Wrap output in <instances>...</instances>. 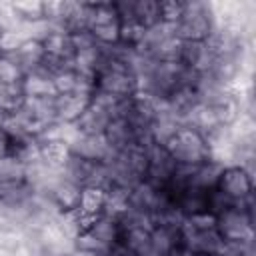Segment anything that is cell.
Masks as SVG:
<instances>
[{
	"label": "cell",
	"instance_id": "ac0fdd59",
	"mask_svg": "<svg viewBox=\"0 0 256 256\" xmlns=\"http://www.w3.org/2000/svg\"><path fill=\"white\" fill-rule=\"evenodd\" d=\"M26 92L22 88V82L18 84H0V110L6 114L18 112L26 104Z\"/></svg>",
	"mask_w": 256,
	"mask_h": 256
},
{
	"label": "cell",
	"instance_id": "8992f818",
	"mask_svg": "<svg viewBox=\"0 0 256 256\" xmlns=\"http://www.w3.org/2000/svg\"><path fill=\"white\" fill-rule=\"evenodd\" d=\"M216 188L234 204L254 196V172L238 164H226L220 172Z\"/></svg>",
	"mask_w": 256,
	"mask_h": 256
},
{
	"label": "cell",
	"instance_id": "9a60e30c",
	"mask_svg": "<svg viewBox=\"0 0 256 256\" xmlns=\"http://www.w3.org/2000/svg\"><path fill=\"white\" fill-rule=\"evenodd\" d=\"M12 58L20 64V68L24 70V74L42 68L44 62H46L44 48H42L40 40H36V38H26V40L22 42V46L12 54Z\"/></svg>",
	"mask_w": 256,
	"mask_h": 256
},
{
	"label": "cell",
	"instance_id": "cb8c5ba5",
	"mask_svg": "<svg viewBox=\"0 0 256 256\" xmlns=\"http://www.w3.org/2000/svg\"><path fill=\"white\" fill-rule=\"evenodd\" d=\"M10 148H12V140H10L8 132L4 128H0V158L8 156L10 154Z\"/></svg>",
	"mask_w": 256,
	"mask_h": 256
},
{
	"label": "cell",
	"instance_id": "ffe728a7",
	"mask_svg": "<svg viewBox=\"0 0 256 256\" xmlns=\"http://www.w3.org/2000/svg\"><path fill=\"white\" fill-rule=\"evenodd\" d=\"M16 18L20 24H32L44 20V2L42 0H22V2H10Z\"/></svg>",
	"mask_w": 256,
	"mask_h": 256
},
{
	"label": "cell",
	"instance_id": "e0dca14e",
	"mask_svg": "<svg viewBox=\"0 0 256 256\" xmlns=\"http://www.w3.org/2000/svg\"><path fill=\"white\" fill-rule=\"evenodd\" d=\"M104 204H106V190L104 188H96V186L82 188L80 202H78V212L84 218L94 220L100 214H104Z\"/></svg>",
	"mask_w": 256,
	"mask_h": 256
},
{
	"label": "cell",
	"instance_id": "d6986e66",
	"mask_svg": "<svg viewBox=\"0 0 256 256\" xmlns=\"http://www.w3.org/2000/svg\"><path fill=\"white\" fill-rule=\"evenodd\" d=\"M26 180V164L16 158L14 154H8L0 158V184H18Z\"/></svg>",
	"mask_w": 256,
	"mask_h": 256
},
{
	"label": "cell",
	"instance_id": "7a4b0ae2",
	"mask_svg": "<svg viewBox=\"0 0 256 256\" xmlns=\"http://www.w3.org/2000/svg\"><path fill=\"white\" fill-rule=\"evenodd\" d=\"M162 146L170 152V156L180 166H196V164H202L208 158H212L208 138L202 132H198L186 124H180L176 128V132Z\"/></svg>",
	"mask_w": 256,
	"mask_h": 256
},
{
	"label": "cell",
	"instance_id": "52a82bcc",
	"mask_svg": "<svg viewBox=\"0 0 256 256\" xmlns=\"http://www.w3.org/2000/svg\"><path fill=\"white\" fill-rule=\"evenodd\" d=\"M148 152V166H146V182H150L156 188H168L174 172H176V160L170 156V152L156 142H150L146 146Z\"/></svg>",
	"mask_w": 256,
	"mask_h": 256
},
{
	"label": "cell",
	"instance_id": "484cf974",
	"mask_svg": "<svg viewBox=\"0 0 256 256\" xmlns=\"http://www.w3.org/2000/svg\"><path fill=\"white\" fill-rule=\"evenodd\" d=\"M10 114H6L4 110H0V128H6V122H8Z\"/></svg>",
	"mask_w": 256,
	"mask_h": 256
},
{
	"label": "cell",
	"instance_id": "277c9868",
	"mask_svg": "<svg viewBox=\"0 0 256 256\" xmlns=\"http://www.w3.org/2000/svg\"><path fill=\"white\" fill-rule=\"evenodd\" d=\"M216 230L224 242H254V196L220 212Z\"/></svg>",
	"mask_w": 256,
	"mask_h": 256
},
{
	"label": "cell",
	"instance_id": "83f0119b",
	"mask_svg": "<svg viewBox=\"0 0 256 256\" xmlns=\"http://www.w3.org/2000/svg\"><path fill=\"white\" fill-rule=\"evenodd\" d=\"M178 256H190V254H178Z\"/></svg>",
	"mask_w": 256,
	"mask_h": 256
},
{
	"label": "cell",
	"instance_id": "4316f807",
	"mask_svg": "<svg viewBox=\"0 0 256 256\" xmlns=\"http://www.w3.org/2000/svg\"><path fill=\"white\" fill-rule=\"evenodd\" d=\"M190 256H216V254H190Z\"/></svg>",
	"mask_w": 256,
	"mask_h": 256
},
{
	"label": "cell",
	"instance_id": "8fae6325",
	"mask_svg": "<svg viewBox=\"0 0 256 256\" xmlns=\"http://www.w3.org/2000/svg\"><path fill=\"white\" fill-rule=\"evenodd\" d=\"M70 152L90 162H108L112 156V148L108 146L104 136H88L80 132L70 144Z\"/></svg>",
	"mask_w": 256,
	"mask_h": 256
},
{
	"label": "cell",
	"instance_id": "3957f363",
	"mask_svg": "<svg viewBox=\"0 0 256 256\" xmlns=\"http://www.w3.org/2000/svg\"><path fill=\"white\" fill-rule=\"evenodd\" d=\"M216 28L210 2L184 0V12L174 24V32L182 42H206Z\"/></svg>",
	"mask_w": 256,
	"mask_h": 256
},
{
	"label": "cell",
	"instance_id": "5b68a950",
	"mask_svg": "<svg viewBox=\"0 0 256 256\" xmlns=\"http://www.w3.org/2000/svg\"><path fill=\"white\" fill-rule=\"evenodd\" d=\"M86 30L100 46H114L120 42V16L114 2H90V16Z\"/></svg>",
	"mask_w": 256,
	"mask_h": 256
},
{
	"label": "cell",
	"instance_id": "ba28073f",
	"mask_svg": "<svg viewBox=\"0 0 256 256\" xmlns=\"http://www.w3.org/2000/svg\"><path fill=\"white\" fill-rule=\"evenodd\" d=\"M180 224L178 222H154V226L150 228V250L156 256L188 254L182 246Z\"/></svg>",
	"mask_w": 256,
	"mask_h": 256
},
{
	"label": "cell",
	"instance_id": "4fadbf2b",
	"mask_svg": "<svg viewBox=\"0 0 256 256\" xmlns=\"http://www.w3.org/2000/svg\"><path fill=\"white\" fill-rule=\"evenodd\" d=\"M104 140L112 148V152H120L132 144H140L134 128L124 118H112L104 130Z\"/></svg>",
	"mask_w": 256,
	"mask_h": 256
},
{
	"label": "cell",
	"instance_id": "6da1fadb",
	"mask_svg": "<svg viewBox=\"0 0 256 256\" xmlns=\"http://www.w3.org/2000/svg\"><path fill=\"white\" fill-rule=\"evenodd\" d=\"M106 166L110 174V186L130 190L132 186H136L146 178V166H148L146 146L132 144L120 152H112Z\"/></svg>",
	"mask_w": 256,
	"mask_h": 256
},
{
	"label": "cell",
	"instance_id": "2e32d148",
	"mask_svg": "<svg viewBox=\"0 0 256 256\" xmlns=\"http://www.w3.org/2000/svg\"><path fill=\"white\" fill-rule=\"evenodd\" d=\"M38 156L40 160L54 168V170H62L64 162L70 156V146L64 140H56V138H38Z\"/></svg>",
	"mask_w": 256,
	"mask_h": 256
},
{
	"label": "cell",
	"instance_id": "7c38bea8",
	"mask_svg": "<svg viewBox=\"0 0 256 256\" xmlns=\"http://www.w3.org/2000/svg\"><path fill=\"white\" fill-rule=\"evenodd\" d=\"M90 102H92V96L80 94V92L56 96L54 98V104H56V122L76 124L78 118L82 116V112L88 108Z\"/></svg>",
	"mask_w": 256,
	"mask_h": 256
},
{
	"label": "cell",
	"instance_id": "30bf717a",
	"mask_svg": "<svg viewBox=\"0 0 256 256\" xmlns=\"http://www.w3.org/2000/svg\"><path fill=\"white\" fill-rule=\"evenodd\" d=\"M178 62L190 72L204 74L214 62V54L206 42H180Z\"/></svg>",
	"mask_w": 256,
	"mask_h": 256
},
{
	"label": "cell",
	"instance_id": "5bb4252c",
	"mask_svg": "<svg viewBox=\"0 0 256 256\" xmlns=\"http://www.w3.org/2000/svg\"><path fill=\"white\" fill-rule=\"evenodd\" d=\"M22 88L28 98H54V82H52V72L48 68H38L34 72H28L22 80Z\"/></svg>",
	"mask_w": 256,
	"mask_h": 256
},
{
	"label": "cell",
	"instance_id": "7402d4cb",
	"mask_svg": "<svg viewBox=\"0 0 256 256\" xmlns=\"http://www.w3.org/2000/svg\"><path fill=\"white\" fill-rule=\"evenodd\" d=\"M24 70L12 56L0 54V84H18L24 80Z\"/></svg>",
	"mask_w": 256,
	"mask_h": 256
},
{
	"label": "cell",
	"instance_id": "d4e9b609",
	"mask_svg": "<svg viewBox=\"0 0 256 256\" xmlns=\"http://www.w3.org/2000/svg\"><path fill=\"white\" fill-rule=\"evenodd\" d=\"M108 256H138L136 252H132V250H128L124 244H116V246H112L110 248V252H108Z\"/></svg>",
	"mask_w": 256,
	"mask_h": 256
},
{
	"label": "cell",
	"instance_id": "603a6c76",
	"mask_svg": "<svg viewBox=\"0 0 256 256\" xmlns=\"http://www.w3.org/2000/svg\"><path fill=\"white\" fill-rule=\"evenodd\" d=\"M184 12V0H160V22L174 26Z\"/></svg>",
	"mask_w": 256,
	"mask_h": 256
},
{
	"label": "cell",
	"instance_id": "44dd1931",
	"mask_svg": "<svg viewBox=\"0 0 256 256\" xmlns=\"http://www.w3.org/2000/svg\"><path fill=\"white\" fill-rule=\"evenodd\" d=\"M52 82H54V90H56V96H62V94H72L78 90V82H80V76L74 68H60L56 72H52Z\"/></svg>",
	"mask_w": 256,
	"mask_h": 256
},
{
	"label": "cell",
	"instance_id": "9c48e42d",
	"mask_svg": "<svg viewBox=\"0 0 256 256\" xmlns=\"http://www.w3.org/2000/svg\"><path fill=\"white\" fill-rule=\"evenodd\" d=\"M80 192H82V188L78 184H74L72 180L64 178L60 172V176L48 186V190L42 196L54 206L56 212H72V210H78Z\"/></svg>",
	"mask_w": 256,
	"mask_h": 256
}]
</instances>
